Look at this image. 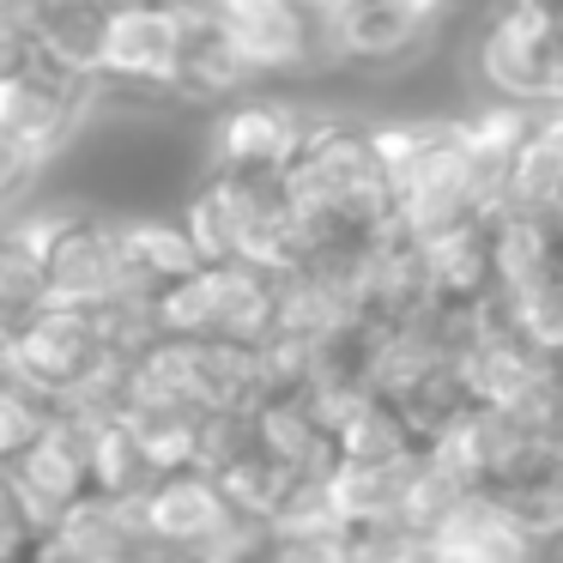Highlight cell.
<instances>
[{
	"label": "cell",
	"mask_w": 563,
	"mask_h": 563,
	"mask_svg": "<svg viewBox=\"0 0 563 563\" xmlns=\"http://www.w3.org/2000/svg\"><path fill=\"white\" fill-rule=\"evenodd\" d=\"M503 207L539 212V219L563 224V110H539L527 122L521 146L509 164V195Z\"/></svg>",
	"instance_id": "obj_11"
},
{
	"label": "cell",
	"mask_w": 563,
	"mask_h": 563,
	"mask_svg": "<svg viewBox=\"0 0 563 563\" xmlns=\"http://www.w3.org/2000/svg\"><path fill=\"white\" fill-rule=\"evenodd\" d=\"M285 188L303 212L309 255L369 243L394 219V195H388V170L376 158V140H369V128L340 122V115H316L309 140L285 164Z\"/></svg>",
	"instance_id": "obj_1"
},
{
	"label": "cell",
	"mask_w": 563,
	"mask_h": 563,
	"mask_svg": "<svg viewBox=\"0 0 563 563\" xmlns=\"http://www.w3.org/2000/svg\"><path fill=\"white\" fill-rule=\"evenodd\" d=\"M231 497H224L219 473L212 466H164L152 473V485L140 490V521H146V539L158 551H183L195 558L224 521H231Z\"/></svg>",
	"instance_id": "obj_8"
},
{
	"label": "cell",
	"mask_w": 563,
	"mask_h": 563,
	"mask_svg": "<svg viewBox=\"0 0 563 563\" xmlns=\"http://www.w3.org/2000/svg\"><path fill=\"white\" fill-rule=\"evenodd\" d=\"M43 285H49V303L62 309H103L140 291L110 207H74V219L55 231L49 255H43Z\"/></svg>",
	"instance_id": "obj_6"
},
{
	"label": "cell",
	"mask_w": 563,
	"mask_h": 563,
	"mask_svg": "<svg viewBox=\"0 0 563 563\" xmlns=\"http://www.w3.org/2000/svg\"><path fill=\"white\" fill-rule=\"evenodd\" d=\"M261 563H352V545H345V527H328V533H297V527H267V545H261Z\"/></svg>",
	"instance_id": "obj_13"
},
{
	"label": "cell",
	"mask_w": 563,
	"mask_h": 563,
	"mask_svg": "<svg viewBox=\"0 0 563 563\" xmlns=\"http://www.w3.org/2000/svg\"><path fill=\"white\" fill-rule=\"evenodd\" d=\"M7 340H13V333H7V328H0V369H7Z\"/></svg>",
	"instance_id": "obj_19"
},
{
	"label": "cell",
	"mask_w": 563,
	"mask_h": 563,
	"mask_svg": "<svg viewBox=\"0 0 563 563\" xmlns=\"http://www.w3.org/2000/svg\"><path fill=\"white\" fill-rule=\"evenodd\" d=\"M473 79L485 98L521 110H563V19L527 0H497L473 31Z\"/></svg>",
	"instance_id": "obj_3"
},
{
	"label": "cell",
	"mask_w": 563,
	"mask_h": 563,
	"mask_svg": "<svg viewBox=\"0 0 563 563\" xmlns=\"http://www.w3.org/2000/svg\"><path fill=\"white\" fill-rule=\"evenodd\" d=\"M140 563H195V558H183V551H158V545H152Z\"/></svg>",
	"instance_id": "obj_17"
},
{
	"label": "cell",
	"mask_w": 563,
	"mask_h": 563,
	"mask_svg": "<svg viewBox=\"0 0 563 563\" xmlns=\"http://www.w3.org/2000/svg\"><path fill=\"white\" fill-rule=\"evenodd\" d=\"M316 115L297 98L267 86H249L212 110L207 128V170H236V176H279L309 140Z\"/></svg>",
	"instance_id": "obj_5"
},
{
	"label": "cell",
	"mask_w": 563,
	"mask_h": 563,
	"mask_svg": "<svg viewBox=\"0 0 563 563\" xmlns=\"http://www.w3.org/2000/svg\"><path fill=\"white\" fill-rule=\"evenodd\" d=\"M152 316H158V333L267 345L279 328V273L255 261H200L195 273L152 291Z\"/></svg>",
	"instance_id": "obj_2"
},
{
	"label": "cell",
	"mask_w": 563,
	"mask_h": 563,
	"mask_svg": "<svg viewBox=\"0 0 563 563\" xmlns=\"http://www.w3.org/2000/svg\"><path fill=\"white\" fill-rule=\"evenodd\" d=\"M43 527H37V515H31V503H25V490H19V478H13V461H0V539L7 545H31Z\"/></svg>",
	"instance_id": "obj_14"
},
{
	"label": "cell",
	"mask_w": 563,
	"mask_h": 563,
	"mask_svg": "<svg viewBox=\"0 0 563 563\" xmlns=\"http://www.w3.org/2000/svg\"><path fill=\"white\" fill-rule=\"evenodd\" d=\"M115 224H122V249H128V267H134L140 291H164L170 279L200 267V249L176 212L128 207V212H115Z\"/></svg>",
	"instance_id": "obj_12"
},
{
	"label": "cell",
	"mask_w": 563,
	"mask_h": 563,
	"mask_svg": "<svg viewBox=\"0 0 563 563\" xmlns=\"http://www.w3.org/2000/svg\"><path fill=\"white\" fill-rule=\"evenodd\" d=\"M31 545H7V539H0V563H13V558H25Z\"/></svg>",
	"instance_id": "obj_18"
},
{
	"label": "cell",
	"mask_w": 563,
	"mask_h": 563,
	"mask_svg": "<svg viewBox=\"0 0 563 563\" xmlns=\"http://www.w3.org/2000/svg\"><path fill=\"white\" fill-rule=\"evenodd\" d=\"M183 49H188V13L176 0H122V7H110V31H103L98 91L176 103Z\"/></svg>",
	"instance_id": "obj_4"
},
{
	"label": "cell",
	"mask_w": 563,
	"mask_h": 563,
	"mask_svg": "<svg viewBox=\"0 0 563 563\" xmlns=\"http://www.w3.org/2000/svg\"><path fill=\"white\" fill-rule=\"evenodd\" d=\"M478 490H485L533 545L563 539V449L558 442H527V449L515 454V461H503Z\"/></svg>",
	"instance_id": "obj_9"
},
{
	"label": "cell",
	"mask_w": 563,
	"mask_h": 563,
	"mask_svg": "<svg viewBox=\"0 0 563 563\" xmlns=\"http://www.w3.org/2000/svg\"><path fill=\"white\" fill-rule=\"evenodd\" d=\"M103 31H110V7H98V0H37V19H31V55L49 62L55 74L98 86Z\"/></svg>",
	"instance_id": "obj_10"
},
{
	"label": "cell",
	"mask_w": 563,
	"mask_h": 563,
	"mask_svg": "<svg viewBox=\"0 0 563 563\" xmlns=\"http://www.w3.org/2000/svg\"><path fill=\"white\" fill-rule=\"evenodd\" d=\"M13 478L25 490L37 527H55L67 509H79L98 490V473H91V406H55V418L37 430V442L13 454Z\"/></svg>",
	"instance_id": "obj_7"
},
{
	"label": "cell",
	"mask_w": 563,
	"mask_h": 563,
	"mask_svg": "<svg viewBox=\"0 0 563 563\" xmlns=\"http://www.w3.org/2000/svg\"><path fill=\"white\" fill-rule=\"evenodd\" d=\"M25 558L31 563H128V558H110V551H91V545H79V539H67L62 527H43Z\"/></svg>",
	"instance_id": "obj_16"
},
{
	"label": "cell",
	"mask_w": 563,
	"mask_h": 563,
	"mask_svg": "<svg viewBox=\"0 0 563 563\" xmlns=\"http://www.w3.org/2000/svg\"><path fill=\"white\" fill-rule=\"evenodd\" d=\"M13 563H31V558H13Z\"/></svg>",
	"instance_id": "obj_20"
},
{
	"label": "cell",
	"mask_w": 563,
	"mask_h": 563,
	"mask_svg": "<svg viewBox=\"0 0 563 563\" xmlns=\"http://www.w3.org/2000/svg\"><path fill=\"white\" fill-rule=\"evenodd\" d=\"M37 176H43V164L31 158L25 146H19L13 134H0V212L7 207H19V200L37 188Z\"/></svg>",
	"instance_id": "obj_15"
}]
</instances>
